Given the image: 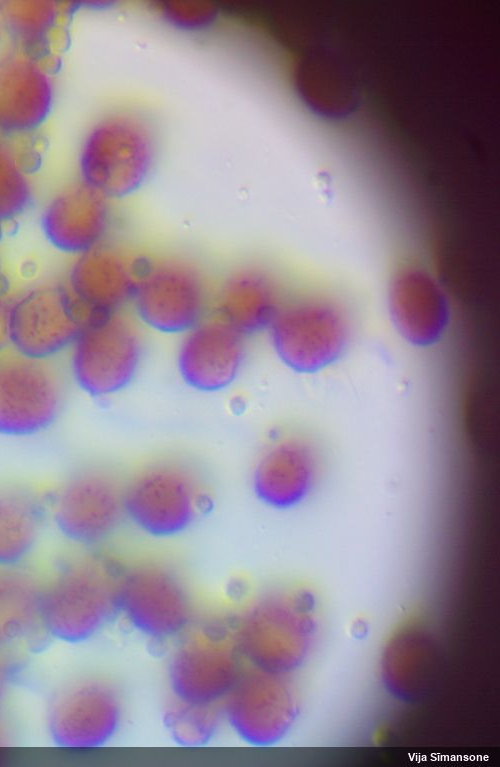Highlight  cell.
<instances>
[{
  "label": "cell",
  "mask_w": 500,
  "mask_h": 767,
  "mask_svg": "<svg viewBox=\"0 0 500 767\" xmlns=\"http://www.w3.org/2000/svg\"><path fill=\"white\" fill-rule=\"evenodd\" d=\"M123 571L117 560L97 548L61 559L42 585L43 632L67 644L98 636L118 614Z\"/></svg>",
  "instance_id": "1"
},
{
  "label": "cell",
  "mask_w": 500,
  "mask_h": 767,
  "mask_svg": "<svg viewBox=\"0 0 500 767\" xmlns=\"http://www.w3.org/2000/svg\"><path fill=\"white\" fill-rule=\"evenodd\" d=\"M232 629L253 669L288 676L304 663L313 642L310 599L300 591L266 590L248 603Z\"/></svg>",
  "instance_id": "2"
},
{
  "label": "cell",
  "mask_w": 500,
  "mask_h": 767,
  "mask_svg": "<svg viewBox=\"0 0 500 767\" xmlns=\"http://www.w3.org/2000/svg\"><path fill=\"white\" fill-rule=\"evenodd\" d=\"M242 661L232 626L220 621L190 626L179 637L168 662L172 699L219 706L242 675Z\"/></svg>",
  "instance_id": "3"
},
{
  "label": "cell",
  "mask_w": 500,
  "mask_h": 767,
  "mask_svg": "<svg viewBox=\"0 0 500 767\" xmlns=\"http://www.w3.org/2000/svg\"><path fill=\"white\" fill-rule=\"evenodd\" d=\"M68 350L73 381L93 397L127 387L141 359L138 330L120 311L86 316Z\"/></svg>",
  "instance_id": "4"
},
{
  "label": "cell",
  "mask_w": 500,
  "mask_h": 767,
  "mask_svg": "<svg viewBox=\"0 0 500 767\" xmlns=\"http://www.w3.org/2000/svg\"><path fill=\"white\" fill-rule=\"evenodd\" d=\"M124 488L108 470L82 467L67 475L46 497L48 522L80 549L109 539L124 513Z\"/></svg>",
  "instance_id": "5"
},
{
  "label": "cell",
  "mask_w": 500,
  "mask_h": 767,
  "mask_svg": "<svg viewBox=\"0 0 500 767\" xmlns=\"http://www.w3.org/2000/svg\"><path fill=\"white\" fill-rule=\"evenodd\" d=\"M64 378L54 360L11 349L0 355V436L29 439L49 431L60 418Z\"/></svg>",
  "instance_id": "6"
},
{
  "label": "cell",
  "mask_w": 500,
  "mask_h": 767,
  "mask_svg": "<svg viewBox=\"0 0 500 767\" xmlns=\"http://www.w3.org/2000/svg\"><path fill=\"white\" fill-rule=\"evenodd\" d=\"M123 712L114 684L100 677H81L64 684L51 697L46 711L48 736L63 751H95L118 734Z\"/></svg>",
  "instance_id": "7"
},
{
  "label": "cell",
  "mask_w": 500,
  "mask_h": 767,
  "mask_svg": "<svg viewBox=\"0 0 500 767\" xmlns=\"http://www.w3.org/2000/svg\"><path fill=\"white\" fill-rule=\"evenodd\" d=\"M196 475L176 461H159L139 473L124 488V513L146 534L167 538L188 529L203 506Z\"/></svg>",
  "instance_id": "8"
},
{
  "label": "cell",
  "mask_w": 500,
  "mask_h": 767,
  "mask_svg": "<svg viewBox=\"0 0 500 767\" xmlns=\"http://www.w3.org/2000/svg\"><path fill=\"white\" fill-rule=\"evenodd\" d=\"M152 147L138 122L110 116L85 136L78 156L80 181L108 199L135 191L150 169Z\"/></svg>",
  "instance_id": "9"
},
{
  "label": "cell",
  "mask_w": 500,
  "mask_h": 767,
  "mask_svg": "<svg viewBox=\"0 0 500 767\" xmlns=\"http://www.w3.org/2000/svg\"><path fill=\"white\" fill-rule=\"evenodd\" d=\"M84 318L64 282L31 284L9 299V349L54 360L69 349Z\"/></svg>",
  "instance_id": "10"
},
{
  "label": "cell",
  "mask_w": 500,
  "mask_h": 767,
  "mask_svg": "<svg viewBox=\"0 0 500 767\" xmlns=\"http://www.w3.org/2000/svg\"><path fill=\"white\" fill-rule=\"evenodd\" d=\"M118 613L137 633L161 642L179 638L191 626L193 604L173 569L144 562L124 568Z\"/></svg>",
  "instance_id": "11"
},
{
  "label": "cell",
  "mask_w": 500,
  "mask_h": 767,
  "mask_svg": "<svg viewBox=\"0 0 500 767\" xmlns=\"http://www.w3.org/2000/svg\"><path fill=\"white\" fill-rule=\"evenodd\" d=\"M268 328L280 360L300 373H314L334 363L349 338L343 312L323 300L281 305Z\"/></svg>",
  "instance_id": "12"
},
{
  "label": "cell",
  "mask_w": 500,
  "mask_h": 767,
  "mask_svg": "<svg viewBox=\"0 0 500 767\" xmlns=\"http://www.w3.org/2000/svg\"><path fill=\"white\" fill-rule=\"evenodd\" d=\"M298 703L288 676L253 669L243 672L223 701L222 716L233 733L252 747H269L290 731Z\"/></svg>",
  "instance_id": "13"
},
{
  "label": "cell",
  "mask_w": 500,
  "mask_h": 767,
  "mask_svg": "<svg viewBox=\"0 0 500 767\" xmlns=\"http://www.w3.org/2000/svg\"><path fill=\"white\" fill-rule=\"evenodd\" d=\"M58 65L13 46L0 54V136L40 132L55 105Z\"/></svg>",
  "instance_id": "14"
},
{
  "label": "cell",
  "mask_w": 500,
  "mask_h": 767,
  "mask_svg": "<svg viewBox=\"0 0 500 767\" xmlns=\"http://www.w3.org/2000/svg\"><path fill=\"white\" fill-rule=\"evenodd\" d=\"M132 298L145 324L157 331L178 333L198 324L206 291L199 272L190 264L145 262Z\"/></svg>",
  "instance_id": "15"
},
{
  "label": "cell",
  "mask_w": 500,
  "mask_h": 767,
  "mask_svg": "<svg viewBox=\"0 0 500 767\" xmlns=\"http://www.w3.org/2000/svg\"><path fill=\"white\" fill-rule=\"evenodd\" d=\"M144 263L104 241L74 256L64 283L85 317L116 312L133 297Z\"/></svg>",
  "instance_id": "16"
},
{
  "label": "cell",
  "mask_w": 500,
  "mask_h": 767,
  "mask_svg": "<svg viewBox=\"0 0 500 767\" xmlns=\"http://www.w3.org/2000/svg\"><path fill=\"white\" fill-rule=\"evenodd\" d=\"M39 224L54 249L76 256L105 241L110 225L108 198L80 180L68 184L46 201Z\"/></svg>",
  "instance_id": "17"
},
{
  "label": "cell",
  "mask_w": 500,
  "mask_h": 767,
  "mask_svg": "<svg viewBox=\"0 0 500 767\" xmlns=\"http://www.w3.org/2000/svg\"><path fill=\"white\" fill-rule=\"evenodd\" d=\"M245 350L244 335L224 321L198 323L180 345L178 370L185 383L195 390L220 391L237 378Z\"/></svg>",
  "instance_id": "18"
},
{
  "label": "cell",
  "mask_w": 500,
  "mask_h": 767,
  "mask_svg": "<svg viewBox=\"0 0 500 767\" xmlns=\"http://www.w3.org/2000/svg\"><path fill=\"white\" fill-rule=\"evenodd\" d=\"M388 306L391 320L409 343L426 347L437 343L449 322L447 298L437 281L419 268H405L393 278Z\"/></svg>",
  "instance_id": "19"
},
{
  "label": "cell",
  "mask_w": 500,
  "mask_h": 767,
  "mask_svg": "<svg viewBox=\"0 0 500 767\" xmlns=\"http://www.w3.org/2000/svg\"><path fill=\"white\" fill-rule=\"evenodd\" d=\"M316 477V461L310 446L297 438L270 445L253 472V490L265 505L289 509L310 494Z\"/></svg>",
  "instance_id": "20"
},
{
  "label": "cell",
  "mask_w": 500,
  "mask_h": 767,
  "mask_svg": "<svg viewBox=\"0 0 500 767\" xmlns=\"http://www.w3.org/2000/svg\"><path fill=\"white\" fill-rule=\"evenodd\" d=\"M72 3L54 0H4L0 11L4 33L12 46L60 63Z\"/></svg>",
  "instance_id": "21"
},
{
  "label": "cell",
  "mask_w": 500,
  "mask_h": 767,
  "mask_svg": "<svg viewBox=\"0 0 500 767\" xmlns=\"http://www.w3.org/2000/svg\"><path fill=\"white\" fill-rule=\"evenodd\" d=\"M48 522L46 497L19 485L0 486V569L23 568Z\"/></svg>",
  "instance_id": "22"
},
{
  "label": "cell",
  "mask_w": 500,
  "mask_h": 767,
  "mask_svg": "<svg viewBox=\"0 0 500 767\" xmlns=\"http://www.w3.org/2000/svg\"><path fill=\"white\" fill-rule=\"evenodd\" d=\"M216 304L221 320L243 335L268 328L281 307L275 283L256 268L242 269L228 277Z\"/></svg>",
  "instance_id": "23"
},
{
  "label": "cell",
  "mask_w": 500,
  "mask_h": 767,
  "mask_svg": "<svg viewBox=\"0 0 500 767\" xmlns=\"http://www.w3.org/2000/svg\"><path fill=\"white\" fill-rule=\"evenodd\" d=\"M42 584L23 568L0 569V649L30 641L41 625Z\"/></svg>",
  "instance_id": "24"
},
{
  "label": "cell",
  "mask_w": 500,
  "mask_h": 767,
  "mask_svg": "<svg viewBox=\"0 0 500 767\" xmlns=\"http://www.w3.org/2000/svg\"><path fill=\"white\" fill-rule=\"evenodd\" d=\"M32 176L11 140L0 136V234L30 208L34 198Z\"/></svg>",
  "instance_id": "25"
},
{
  "label": "cell",
  "mask_w": 500,
  "mask_h": 767,
  "mask_svg": "<svg viewBox=\"0 0 500 767\" xmlns=\"http://www.w3.org/2000/svg\"><path fill=\"white\" fill-rule=\"evenodd\" d=\"M222 720V711L218 706L189 704L173 699L163 717L165 728L173 741L187 748L210 743Z\"/></svg>",
  "instance_id": "26"
},
{
  "label": "cell",
  "mask_w": 500,
  "mask_h": 767,
  "mask_svg": "<svg viewBox=\"0 0 500 767\" xmlns=\"http://www.w3.org/2000/svg\"><path fill=\"white\" fill-rule=\"evenodd\" d=\"M165 16L174 25L182 28H201L212 21L215 9L207 2L174 1L166 4Z\"/></svg>",
  "instance_id": "27"
},
{
  "label": "cell",
  "mask_w": 500,
  "mask_h": 767,
  "mask_svg": "<svg viewBox=\"0 0 500 767\" xmlns=\"http://www.w3.org/2000/svg\"><path fill=\"white\" fill-rule=\"evenodd\" d=\"M18 665L13 650L0 649V708L19 672Z\"/></svg>",
  "instance_id": "28"
},
{
  "label": "cell",
  "mask_w": 500,
  "mask_h": 767,
  "mask_svg": "<svg viewBox=\"0 0 500 767\" xmlns=\"http://www.w3.org/2000/svg\"><path fill=\"white\" fill-rule=\"evenodd\" d=\"M5 290L0 289V355L9 349L8 307L9 299Z\"/></svg>",
  "instance_id": "29"
},
{
  "label": "cell",
  "mask_w": 500,
  "mask_h": 767,
  "mask_svg": "<svg viewBox=\"0 0 500 767\" xmlns=\"http://www.w3.org/2000/svg\"><path fill=\"white\" fill-rule=\"evenodd\" d=\"M11 742L5 728L0 724V765L11 756Z\"/></svg>",
  "instance_id": "30"
},
{
  "label": "cell",
  "mask_w": 500,
  "mask_h": 767,
  "mask_svg": "<svg viewBox=\"0 0 500 767\" xmlns=\"http://www.w3.org/2000/svg\"><path fill=\"white\" fill-rule=\"evenodd\" d=\"M0 289L5 291L8 290V282L1 270V267H0Z\"/></svg>",
  "instance_id": "31"
},
{
  "label": "cell",
  "mask_w": 500,
  "mask_h": 767,
  "mask_svg": "<svg viewBox=\"0 0 500 767\" xmlns=\"http://www.w3.org/2000/svg\"><path fill=\"white\" fill-rule=\"evenodd\" d=\"M3 35H5V33H4L3 21H2L1 11H0V41Z\"/></svg>",
  "instance_id": "32"
}]
</instances>
